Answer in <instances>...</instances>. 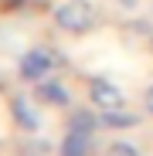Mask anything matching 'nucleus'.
Here are the masks:
<instances>
[{"label": "nucleus", "mask_w": 153, "mask_h": 156, "mask_svg": "<svg viewBox=\"0 0 153 156\" xmlns=\"http://www.w3.org/2000/svg\"><path fill=\"white\" fill-rule=\"evenodd\" d=\"M55 24L61 31H68V34H85L95 24V10L85 4V0H65V4H58V10H55Z\"/></svg>", "instance_id": "obj_1"}, {"label": "nucleus", "mask_w": 153, "mask_h": 156, "mask_svg": "<svg viewBox=\"0 0 153 156\" xmlns=\"http://www.w3.org/2000/svg\"><path fill=\"white\" fill-rule=\"evenodd\" d=\"M61 65V58L55 55V51L48 48H31L27 55L20 58V75L27 78V82H41V78H48V71H55Z\"/></svg>", "instance_id": "obj_2"}, {"label": "nucleus", "mask_w": 153, "mask_h": 156, "mask_svg": "<svg viewBox=\"0 0 153 156\" xmlns=\"http://www.w3.org/2000/svg\"><path fill=\"white\" fill-rule=\"evenodd\" d=\"M89 98H92V105L102 109V112H112V109H122L126 105L122 92L109 82V78H92V82H89Z\"/></svg>", "instance_id": "obj_3"}, {"label": "nucleus", "mask_w": 153, "mask_h": 156, "mask_svg": "<svg viewBox=\"0 0 153 156\" xmlns=\"http://www.w3.org/2000/svg\"><path fill=\"white\" fill-rule=\"evenodd\" d=\"M89 146H92V133L68 129V136L61 143V156H89Z\"/></svg>", "instance_id": "obj_4"}, {"label": "nucleus", "mask_w": 153, "mask_h": 156, "mask_svg": "<svg viewBox=\"0 0 153 156\" xmlns=\"http://www.w3.org/2000/svg\"><path fill=\"white\" fill-rule=\"evenodd\" d=\"M34 85H38V98H41V102H51V105H68V92H65L58 82L41 78V82H34Z\"/></svg>", "instance_id": "obj_5"}, {"label": "nucleus", "mask_w": 153, "mask_h": 156, "mask_svg": "<svg viewBox=\"0 0 153 156\" xmlns=\"http://www.w3.org/2000/svg\"><path fill=\"white\" fill-rule=\"evenodd\" d=\"M10 115L20 122V129H27V133H38V115L27 109V102H24V98H10Z\"/></svg>", "instance_id": "obj_6"}, {"label": "nucleus", "mask_w": 153, "mask_h": 156, "mask_svg": "<svg viewBox=\"0 0 153 156\" xmlns=\"http://www.w3.org/2000/svg\"><path fill=\"white\" fill-rule=\"evenodd\" d=\"M102 122H106L109 129H133L140 119L129 115V112H122V109H112V112H102Z\"/></svg>", "instance_id": "obj_7"}, {"label": "nucleus", "mask_w": 153, "mask_h": 156, "mask_svg": "<svg viewBox=\"0 0 153 156\" xmlns=\"http://www.w3.org/2000/svg\"><path fill=\"white\" fill-rule=\"evenodd\" d=\"M68 129H82V133H92V129H95V115H92L89 109H75V112L68 115Z\"/></svg>", "instance_id": "obj_8"}, {"label": "nucleus", "mask_w": 153, "mask_h": 156, "mask_svg": "<svg viewBox=\"0 0 153 156\" xmlns=\"http://www.w3.org/2000/svg\"><path fill=\"white\" fill-rule=\"evenodd\" d=\"M106 156H140V149L129 146V143H112V146L106 149Z\"/></svg>", "instance_id": "obj_9"}, {"label": "nucleus", "mask_w": 153, "mask_h": 156, "mask_svg": "<svg viewBox=\"0 0 153 156\" xmlns=\"http://www.w3.org/2000/svg\"><path fill=\"white\" fill-rule=\"evenodd\" d=\"M143 102H146V112H150V115H153V85H150V88H146V98H143Z\"/></svg>", "instance_id": "obj_10"}, {"label": "nucleus", "mask_w": 153, "mask_h": 156, "mask_svg": "<svg viewBox=\"0 0 153 156\" xmlns=\"http://www.w3.org/2000/svg\"><path fill=\"white\" fill-rule=\"evenodd\" d=\"M24 4V0H0V7H4V10H14V7H20Z\"/></svg>", "instance_id": "obj_11"}]
</instances>
